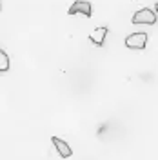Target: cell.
Instances as JSON below:
<instances>
[{"label":"cell","instance_id":"obj_4","mask_svg":"<svg viewBox=\"0 0 158 160\" xmlns=\"http://www.w3.org/2000/svg\"><path fill=\"white\" fill-rule=\"evenodd\" d=\"M51 140H53V146L57 148V151L60 153V157H62V158H69L71 155H73V149L69 148V144H67V142H64L62 138H57V137H53Z\"/></svg>","mask_w":158,"mask_h":160},{"label":"cell","instance_id":"obj_2","mask_svg":"<svg viewBox=\"0 0 158 160\" xmlns=\"http://www.w3.org/2000/svg\"><path fill=\"white\" fill-rule=\"evenodd\" d=\"M147 44V33H131L126 38V48L129 49H144Z\"/></svg>","mask_w":158,"mask_h":160},{"label":"cell","instance_id":"obj_5","mask_svg":"<svg viewBox=\"0 0 158 160\" xmlns=\"http://www.w3.org/2000/svg\"><path fill=\"white\" fill-rule=\"evenodd\" d=\"M107 37V28H96L89 33V40L95 44V46H104V40Z\"/></svg>","mask_w":158,"mask_h":160},{"label":"cell","instance_id":"obj_8","mask_svg":"<svg viewBox=\"0 0 158 160\" xmlns=\"http://www.w3.org/2000/svg\"><path fill=\"white\" fill-rule=\"evenodd\" d=\"M0 8H2V6H0Z\"/></svg>","mask_w":158,"mask_h":160},{"label":"cell","instance_id":"obj_3","mask_svg":"<svg viewBox=\"0 0 158 160\" xmlns=\"http://www.w3.org/2000/svg\"><path fill=\"white\" fill-rule=\"evenodd\" d=\"M69 13L71 17L73 15H84V17H91V13H93V8H91V2L87 0H77V2H73V6L69 8Z\"/></svg>","mask_w":158,"mask_h":160},{"label":"cell","instance_id":"obj_6","mask_svg":"<svg viewBox=\"0 0 158 160\" xmlns=\"http://www.w3.org/2000/svg\"><path fill=\"white\" fill-rule=\"evenodd\" d=\"M11 68V62H9V57H7V53L0 48V73H6V71H9Z\"/></svg>","mask_w":158,"mask_h":160},{"label":"cell","instance_id":"obj_7","mask_svg":"<svg viewBox=\"0 0 158 160\" xmlns=\"http://www.w3.org/2000/svg\"><path fill=\"white\" fill-rule=\"evenodd\" d=\"M156 15H158V2H156Z\"/></svg>","mask_w":158,"mask_h":160},{"label":"cell","instance_id":"obj_1","mask_svg":"<svg viewBox=\"0 0 158 160\" xmlns=\"http://www.w3.org/2000/svg\"><path fill=\"white\" fill-rule=\"evenodd\" d=\"M131 22H133V24H147V26H153V24L156 22V13L147 9V8H144V9L136 11V13L133 15Z\"/></svg>","mask_w":158,"mask_h":160}]
</instances>
